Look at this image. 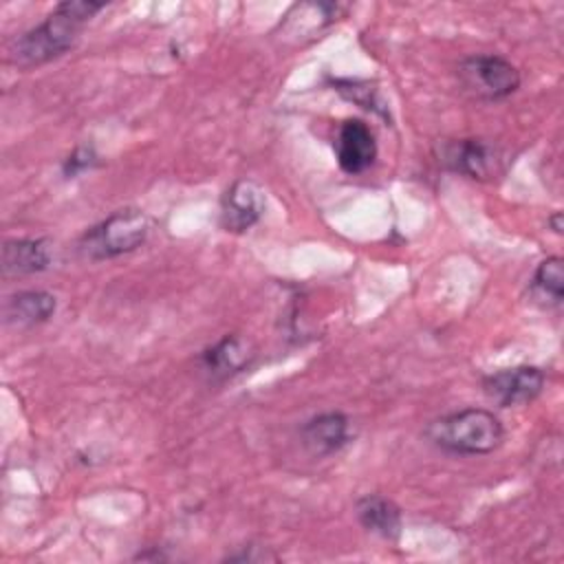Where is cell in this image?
<instances>
[{"label": "cell", "mask_w": 564, "mask_h": 564, "mask_svg": "<svg viewBox=\"0 0 564 564\" xmlns=\"http://www.w3.org/2000/svg\"><path fill=\"white\" fill-rule=\"evenodd\" d=\"M106 4L90 0L59 2L44 22L22 33L9 48V59L18 66H37L73 48L82 26Z\"/></svg>", "instance_id": "6da1fadb"}, {"label": "cell", "mask_w": 564, "mask_h": 564, "mask_svg": "<svg viewBox=\"0 0 564 564\" xmlns=\"http://www.w3.org/2000/svg\"><path fill=\"white\" fill-rule=\"evenodd\" d=\"M427 438L452 454H489L502 438L505 430L498 416L482 408H465L432 421L425 430Z\"/></svg>", "instance_id": "7a4b0ae2"}, {"label": "cell", "mask_w": 564, "mask_h": 564, "mask_svg": "<svg viewBox=\"0 0 564 564\" xmlns=\"http://www.w3.org/2000/svg\"><path fill=\"white\" fill-rule=\"evenodd\" d=\"M148 229L150 223L145 214L139 209H119L82 236L79 251L90 260L115 258L143 245Z\"/></svg>", "instance_id": "3957f363"}, {"label": "cell", "mask_w": 564, "mask_h": 564, "mask_svg": "<svg viewBox=\"0 0 564 564\" xmlns=\"http://www.w3.org/2000/svg\"><path fill=\"white\" fill-rule=\"evenodd\" d=\"M465 90L478 99H505L520 86L518 68L500 55H469L458 66Z\"/></svg>", "instance_id": "277c9868"}, {"label": "cell", "mask_w": 564, "mask_h": 564, "mask_svg": "<svg viewBox=\"0 0 564 564\" xmlns=\"http://www.w3.org/2000/svg\"><path fill=\"white\" fill-rule=\"evenodd\" d=\"M482 388L500 408L522 405L544 390V372L538 366H516L485 377Z\"/></svg>", "instance_id": "5b68a950"}, {"label": "cell", "mask_w": 564, "mask_h": 564, "mask_svg": "<svg viewBox=\"0 0 564 564\" xmlns=\"http://www.w3.org/2000/svg\"><path fill=\"white\" fill-rule=\"evenodd\" d=\"M335 156L346 174L366 172L377 159V141L368 123L346 119L335 134Z\"/></svg>", "instance_id": "8992f818"}, {"label": "cell", "mask_w": 564, "mask_h": 564, "mask_svg": "<svg viewBox=\"0 0 564 564\" xmlns=\"http://www.w3.org/2000/svg\"><path fill=\"white\" fill-rule=\"evenodd\" d=\"M441 161L469 178H489L498 172V150L482 139H458L449 141L441 150Z\"/></svg>", "instance_id": "52a82bcc"}, {"label": "cell", "mask_w": 564, "mask_h": 564, "mask_svg": "<svg viewBox=\"0 0 564 564\" xmlns=\"http://www.w3.org/2000/svg\"><path fill=\"white\" fill-rule=\"evenodd\" d=\"M262 212H264V196L260 187L253 181L240 178L223 196L220 225L227 231L240 234L253 227L260 220Z\"/></svg>", "instance_id": "ba28073f"}, {"label": "cell", "mask_w": 564, "mask_h": 564, "mask_svg": "<svg viewBox=\"0 0 564 564\" xmlns=\"http://www.w3.org/2000/svg\"><path fill=\"white\" fill-rule=\"evenodd\" d=\"M304 447L315 456H328L341 449L350 438V423L341 412H324L308 419L302 430Z\"/></svg>", "instance_id": "9c48e42d"}, {"label": "cell", "mask_w": 564, "mask_h": 564, "mask_svg": "<svg viewBox=\"0 0 564 564\" xmlns=\"http://www.w3.org/2000/svg\"><path fill=\"white\" fill-rule=\"evenodd\" d=\"M51 264V249L40 238H15L2 247V273L29 275L40 273Z\"/></svg>", "instance_id": "30bf717a"}, {"label": "cell", "mask_w": 564, "mask_h": 564, "mask_svg": "<svg viewBox=\"0 0 564 564\" xmlns=\"http://www.w3.org/2000/svg\"><path fill=\"white\" fill-rule=\"evenodd\" d=\"M253 357L249 344L238 335H227L212 348H207L200 357L203 370L212 375L214 379H227L236 372H240L245 366H249V359Z\"/></svg>", "instance_id": "8fae6325"}, {"label": "cell", "mask_w": 564, "mask_h": 564, "mask_svg": "<svg viewBox=\"0 0 564 564\" xmlns=\"http://www.w3.org/2000/svg\"><path fill=\"white\" fill-rule=\"evenodd\" d=\"M357 518L361 527L386 540H394L401 533V511L399 507L377 494L357 500Z\"/></svg>", "instance_id": "7c38bea8"}, {"label": "cell", "mask_w": 564, "mask_h": 564, "mask_svg": "<svg viewBox=\"0 0 564 564\" xmlns=\"http://www.w3.org/2000/svg\"><path fill=\"white\" fill-rule=\"evenodd\" d=\"M55 313V297L46 291H20L4 304L7 322L18 326H33L46 322Z\"/></svg>", "instance_id": "4fadbf2b"}, {"label": "cell", "mask_w": 564, "mask_h": 564, "mask_svg": "<svg viewBox=\"0 0 564 564\" xmlns=\"http://www.w3.org/2000/svg\"><path fill=\"white\" fill-rule=\"evenodd\" d=\"M531 293L544 306H560L564 300V267L560 256L542 260L531 280Z\"/></svg>", "instance_id": "5bb4252c"}, {"label": "cell", "mask_w": 564, "mask_h": 564, "mask_svg": "<svg viewBox=\"0 0 564 564\" xmlns=\"http://www.w3.org/2000/svg\"><path fill=\"white\" fill-rule=\"evenodd\" d=\"M93 165H97V154L93 148H86V145H79L75 148L66 161H64V176H77L79 172L84 170H90Z\"/></svg>", "instance_id": "9a60e30c"}, {"label": "cell", "mask_w": 564, "mask_h": 564, "mask_svg": "<svg viewBox=\"0 0 564 564\" xmlns=\"http://www.w3.org/2000/svg\"><path fill=\"white\" fill-rule=\"evenodd\" d=\"M549 223H551V227H553L555 234L562 231V214H560V212H555V214L549 218Z\"/></svg>", "instance_id": "2e32d148"}]
</instances>
